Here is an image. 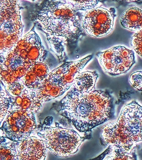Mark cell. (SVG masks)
<instances>
[{"instance_id":"obj_1","label":"cell","mask_w":142,"mask_h":160,"mask_svg":"<svg viewBox=\"0 0 142 160\" xmlns=\"http://www.w3.org/2000/svg\"><path fill=\"white\" fill-rule=\"evenodd\" d=\"M61 111L78 131L86 132L115 117V99L107 91L75 89L61 102Z\"/></svg>"},{"instance_id":"obj_2","label":"cell","mask_w":142,"mask_h":160,"mask_svg":"<svg viewBox=\"0 0 142 160\" xmlns=\"http://www.w3.org/2000/svg\"><path fill=\"white\" fill-rule=\"evenodd\" d=\"M73 6L64 0H43L38 5L36 20L47 34L51 47L61 57L68 40H76L82 32L79 17Z\"/></svg>"},{"instance_id":"obj_3","label":"cell","mask_w":142,"mask_h":160,"mask_svg":"<svg viewBox=\"0 0 142 160\" xmlns=\"http://www.w3.org/2000/svg\"><path fill=\"white\" fill-rule=\"evenodd\" d=\"M1 54L8 52L22 38L23 25L18 0H1Z\"/></svg>"},{"instance_id":"obj_4","label":"cell","mask_w":142,"mask_h":160,"mask_svg":"<svg viewBox=\"0 0 142 160\" xmlns=\"http://www.w3.org/2000/svg\"><path fill=\"white\" fill-rule=\"evenodd\" d=\"M101 137L108 146L103 153L105 160H135L136 142L118 125L117 121L102 128Z\"/></svg>"},{"instance_id":"obj_5","label":"cell","mask_w":142,"mask_h":160,"mask_svg":"<svg viewBox=\"0 0 142 160\" xmlns=\"http://www.w3.org/2000/svg\"><path fill=\"white\" fill-rule=\"evenodd\" d=\"M38 135L53 154L61 157L76 153L83 141L74 130L60 127L45 128L38 132Z\"/></svg>"},{"instance_id":"obj_6","label":"cell","mask_w":142,"mask_h":160,"mask_svg":"<svg viewBox=\"0 0 142 160\" xmlns=\"http://www.w3.org/2000/svg\"><path fill=\"white\" fill-rule=\"evenodd\" d=\"M97 56L105 72L112 76L126 73L135 62L134 51L123 46H114Z\"/></svg>"},{"instance_id":"obj_7","label":"cell","mask_w":142,"mask_h":160,"mask_svg":"<svg viewBox=\"0 0 142 160\" xmlns=\"http://www.w3.org/2000/svg\"><path fill=\"white\" fill-rule=\"evenodd\" d=\"M36 128L34 113L18 110L7 115L1 127L5 136L11 141L22 142Z\"/></svg>"},{"instance_id":"obj_8","label":"cell","mask_w":142,"mask_h":160,"mask_svg":"<svg viewBox=\"0 0 142 160\" xmlns=\"http://www.w3.org/2000/svg\"><path fill=\"white\" fill-rule=\"evenodd\" d=\"M28 69L38 62H43L47 55L41 39L34 30L22 37L9 51Z\"/></svg>"},{"instance_id":"obj_9","label":"cell","mask_w":142,"mask_h":160,"mask_svg":"<svg viewBox=\"0 0 142 160\" xmlns=\"http://www.w3.org/2000/svg\"><path fill=\"white\" fill-rule=\"evenodd\" d=\"M115 10L102 7L89 10L83 15L82 27L90 36L101 37L107 36L113 31Z\"/></svg>"},{"instance_id":"obj_10","label":"cell","mask_w":142,"mask_h":160,"mask_svg":"<svg viewBox=\"0 0 142 160\" xmlns=\"http://www.w3.org/2000/svg\"><path fill=\"white\" fill-rule=\"evenodd\" d=\"M118 125L136 142L142 141V106L133 101L122 109Z\"/></svg>"},{"instance_id":"obj_11","label":"cell","mask_w":142,"mask_h":160,"mask_svg":"<svg viewBox=\"0 0 142 160\" xmlns=\"http://www.w3.org/2000/svg\"><path fill=\"white\" fill-rule=\"evenodd\" d=\"M93 58V55H91L78 61L65 62L50 72L46 79L51 83L61 86L66 91L73 84L75 79Z\"/></svg>"},{"instance_id":"obj_12","label":"cell","mask_w":142,"mask_h":160,"mask_svg":"<svg viewBox=\"0 0 142 160\" xmlns=\"http://www.w3.org/2000/svg\"><path fill=\"white\" fill-rule=\"evenodd\" d=\"M7 93L10 103L8 114L18 110L35 113L40 111L43 106V102L38 99L33 89L25 87L21 94L16 97Z\"/></svg>"},{"instance_id":"obj_13","label":"cell","mask_w":142,"mask_h":160,"mask_svg":"<svg viewBox=\"0 0 142 160\" xmlns=\"http://www.w3.org/2000/svg\"><path fill=\"white\" fill-rule=\"evenodd\" d=\"M47 148L42 139L35 137L27 138L17 148L18 160L45 159Z\"/></svg>"},{"instance_id":"obj_14","label":"cell","mask_w":142,"mask_h":160,"mask_svg":"<svg viewBox=\"0 0 142 160\" xmlns=\"http://www.w3.org/2000/svg\"><path fill=\"white\" fill-rule=\"evenodd\" d=\"M120 23L129 31H140L142 29V10L136 7L128 9L121 16Z\"/></svg>"},{"instance_id":"obj_15","label":"cell","mask_w":142,"mask_h":160,"mask_svg":"<svg viewBox=\"0 0 142 160\" xmlns=\"http://www.w3.org/2000/svg\"><path fill=\"white\" fill-rule=\"evenodd\" d=\"M38 99L44 102L61 96L66 92L61 86L44 80L39 87L33 89Z\"/></svg>"},{"instance_id":"obj_16","label":"cell","mask_w":142,"mask_h":160,"mask_svg":"<svg viewBox=\"0 0 142 160\" xmlns=\"http://www.w3.org/2000/svg\"><path fill=\"white\" fill-rule=\"evenodd\" d=\"M98 76L96 71L82 72L75 79L73 85L76 89L81 92H90L94 88Z\"/></svg>"},{"instance_id":"obj_17","label":"cell","mask_w":142,"mask_h":160,"mask_svg":"<svg viewBox=\"0 0 142 160\" xmlns=\"http://www.w3.org/2000/svg\"><path fill=\"white\" fill-rule=\"evenodd\" d=\"M33 71L28 68L24 76L18 81L25 87L35 89L39 87L43 82Z\"/></svg>"},{"instance_id":"obj_18","label":"cell","mask_w":142,"mask_h":160,"mask_svg":"<svg viewBox=\"0 0 142 160\" xmlns=\"http://www.w3.org/2000/svg\"><path fill=\"white\" fill-rule=\"evenodd\" d=\"M76 11H87L95 8L101 0H64Z\"/></svg>"},{"instance_id":"obj_19","label":"cell","mask_w":142,"mask_h":160,"mask_svg":"<svg viewBox=\"0 0 142 160\" xmlns=\"http://www.w3.org/2000/svg\"><path fill=\"white\" fill-rule=\"evenodd\" d=\"M0 160H18L17 151L14 146H7L1 144Z\"/></svg>"},{"instance_id":"obj_20","label":"cell","mask_w":142,"mask_h":160,"mask_svg":"<svg viewBox=\"0 0 142 160\" xmlns=\"http://www.w3.org/2000/svg\"><path fill=\"white\" fill-rule=\"evenodd\" d=\"M29 69L33 71L43 81L47 78L50 73L48 66L43 62H38L33 64Z\"/></svg>"},{"instance_id":"obj_21","label":"cell","mask_w":142,"mask_h":160,"mask_svg":"<svg viewBox=\"0 0 142 160\" xmlns=\"http://www.w3.org/2000/svg\"><path fill=\"white\" fill-rule=\"evenodd\" d=\"M130 44L135 52L142 58V29L132 36Z\"/></svg>"},{"instance_id":"obj_22","label":"cell","mask_w":142,"mask_h":160,"mask_svg":"<svg viewBox=\"0 0 142 160\" xmlns=\"http://www.w3.org/2000/svg\"><path fill=\"white\" fill-rule=\"evenodd\" d=\"M10 108V103L8 93L2 90L1 93V122L5 117L8 114Z\"/></svg>"},{"instance_id":"obj_23","label":"cell","mask_w":142,"mask_h":160,"mask_svg":"<svg viewBox=\"0 0 142 160\" xmlns=\"http://www.w3.org/2000/svg\"><path fill=\"white\" fill-rule=\"evenodd\" d=\"M129 81L133 87L142 92V71H138L132 73L130 77Z\"/></svg>"},{"instance_id":"obj_24","label":"cell","mask_w":142,"mask_h":160,"mask_svg":"<svg viewBox=\"0 0 142 160\" xmlns=\"http://www.w3.org/2000/svg\"><path fill=\"white\" fill-rule=\"evenodd\" d=\"M4 87L6 91L9 95L13 97H16L21 94L25 86L19 82H17L13 84Z\"/></svg>"},{"instance_id":"obj_25","label":"cell","mask_w":142,"mask_h":160,"mask_svg":"<svg viewBox=\"0 0 142 160\" xmlns=\"http://www.w3.org/2000/svg\"><path fill=\"white\" fill-rule=\"evenodd\" d=\"M117 2H134L138 4H142V0H113Z\"/></svg>"},{"instance_id":"obj_26","label":"cell","mask_w":142,"mask_h":160,"mask_svg":"<svg viewBox=\"0 0 142 160\" xmlns=\"http://www.w3.org/2000/svg\"><path fill=\"white\" fill-rule=\"evenodd\" d=\"M31 1H34L35 0H31Z\"/></svg>"}]
</instances>
